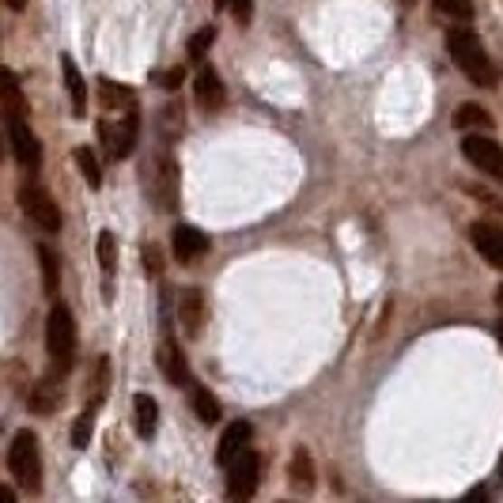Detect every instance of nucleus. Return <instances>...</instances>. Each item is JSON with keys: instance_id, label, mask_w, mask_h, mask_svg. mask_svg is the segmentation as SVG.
<instances>
[{"instance_id": "7c9ffc66", "label": "nucleus", "mask_w": 503, "mask_h": 503, "mask_svg": "<svg viewBox=\"0 0 503 503\" xmlns=\"http://www.w3.org/2000/svg\"><path fill=\"white\" fill-rule=\"evenodd\" d=\"M144 269L156 272V277L163 272V254H159V246H144Z\"/></svg>"}, {"instance_id": "20e7f679", "label": "nucleus", "mask_w": 503, "mask_h": 503, "mask_svg": "<svg viewBox=\"0 0 503 503\" xmlns=\"http://www.w3.org/2000/svg\"><path fill=\"white\" fill-rule=\"evenodd\" d=\"M137 137H140V114H137V107L125 110L118 125H110L107 118L99 121V140H102V148H107V159H114V163L133 156Z\"/></svg>"}, {"instance_id": "bb28decb", "label": "nucleus", "mask_w": 503, "mask_h": 503, "mask_svg": "<svg viewBox=\"0 0 503 503\" xmlns=\"http://www.w3.org/2000/svg\"><path fill=\"white\" fill-rule=\"evenodd\" d=\"M95 413H99V409H88V405H83V413L76 416V424H72V447H76V451H88V447H91Z\"/></svg>"}, {"instance_id": "f704fd0d", "label": "nucleus", "mask_w": 503, "mask_h": 503, "mask_svg": "<svg viewBox=\"0 0 503 503\" xmlns=\"http://www.w3.org/2000/svg\"><path fill=\"white\" fill-rule=\"evenodd\" d=\"M8 8H12V12H24V8H27V0H8Z\"/></svg>"}, {"instance_id": "9b49d317", "label": "nucleus", "mask_w": 503, "mask_h": 503, "mask_svg": "<svg viewBox=\"0 0 503 503\" xmlns=\"http://www.w3.org/2000/svg\"><path fill=\"white\" fill-rule=\"evenodd\" d=\"M171 246H175V258L182 265H197L208 254V235L201 232V227H194V223H178Z\"/></svg>"}, {"instance_id": "c85d7f7f", "label": "nucleus", "mask_w": 503, "mask_h": 503, "mask_svg": "<svg viewBox=\"0 0 503 503\" xmlns=\"http://www.w3.org/2000/svg\"><path fill=\"white\" fill-rule=\"evenodd\" d=\"M99 265H102V272H114V265H118V250H114V232H99Z\"/></svg>"}, {"instance_id": "a211bd4d", "label": "nucleus", "mask_w": 503, "mask_h": 503, "mask_svg": "<svg viewBox=\"0 0 503 503\" xmlns=\"http://www.w3.org/2000/svg\"><path fill=\"white\" fill-rule=\"evenodd\" d=\"M61 72H65V88H69V99H72V114L76 118H88V83H83L76 61L69 53L61 57Z\"/></svg>"}, {"instance_id": "c756f323", "label": "nucleus", "mask_w": 503, "mask_h": 503, "mask_svg": "<svg viewBox=\"0 0 503 503\" xmlns=\"http://www.w3.org/2000/svg\"><path fill=\"white\" fill-rule=\"evenodd\" d=\"M213 42H216V27H201L190 38V46H185V50H190V61H204V53L213 50Z\"/></svg>"}, {"instance_id": "cd10ccee", "label": "nucleus", "mask_w": 503, "mask_h": 503, "mask_svg": "<svg viewBox=\"0 0 503 503\" xmlns=\"http://www.w3.org/2000/svg\"><path fill=\"white\" fill-rule=\"evenodd\" d=\"M435 12L447 15V19H458V24H470V19H473V0H435Z\"/></svg>"}, {"instance_id": "c9c22d12", "label": "nucleus", "mask_w": 503, "mask_h": 503, "mask_svg": "<svg viewBox=\"0 0 503 503\" xmlns=\"http://www.w3.org/2000/svg\"><path fill=\"white\" fill-rule=\"evenodd\" d=\"M496 303H499V310H503V284L496 288Z\"/></svg>"}, {"instance_id": "2f4dec72", "label": "nucleus", "mask_w": 503, "mask_h": 503, "mask_svg": "<svg viewBox=\"0 0 503 503\" xmlns=\"http://www.w3.org/2000/svg\"><path fill=\"white\" fill-rule=\"evenodd\" d=\"M232 12H235V19L246 27L250 24V15H254V0H232Z\"/></svg>"}, {"instance_id": "2eb2a0df", "label": "nucleus", "mask_w": 503, "mask_h": 503, "mask_svg": "<svg viewBox=\"0 0 503 503\" xmlns=\"http://www.w3.org/2000/svg\"><path fill=\"white\" fill-rule=\"evenodd\" d=\"M137 107V95L129 88H121V83L107 80L102 76L99 80V110H107V114H125V110H133Z\"/></svg>"}, {"instance_id": "dca6fc26", "label": "nucleus", "mask_w": 503, "mask_h": 503, "mask_svg": "<svg viewBox=\"0 0 503 503\" xmlns=\"http://www.w3.org/2000/svg\"><path fill=\"white\" fill-rule=\"evenodd\" d=\"M53 375H57V371H53ZM53 375H42V379L31 383V390H27V405H31V413H38V416H53V413H57L61 394H57Z\"/></svg>"}, {"instance_id": "f03ea898", "label": "nucleus", "mask_w": 503, "mask_h": 503, "mask_svg": "<svg viewBox=\"0 0 503 503\" xmlns=\"http://www.w3.org/2000/svg\"><path fill=\"white\" fill-rule=\"evenodd\" d=\"M8 473L19 489L38 492L42 489V451H38V435L31 428L15 432L8 443Z\"/></svg>"}, {"instance_id": "ddd939ff", "label": "nucleus", "mask_w": 503, "mask_h": 503, "mask_svg": "<svg viewBox=\"0 0 503 503\" xmlns=\"http://www.w3.org/2000/svg\"><path fill=\"white\" fill-rule=\"evenodd\" d=\"M194 91H197V102L204 110H220L223 102H227V88H223V80L213 65H201L197 80H194Z\"/></svg>"}, {"instance_id": "7ed1b4c3", "label": "nucleus", "mask_w": 503, "mask_h": 503, "mask_svg": "<svg viewBox=\"0 0 503 503\" xmlns=\"http://www.w3.org/2000/svg\"><path fill=\"white\" fill-rule=\"evenodd\" d=\"M46 352L53 360V371L65 375L76 364V318L65 303H53L50 307V318H46Z\"/></svg>"}, {"instance_id": "b1692460", "label": "nucleus", "mask_w": 503, "mask_h": 503, "mask_svg": "<svg viewBox=\"0 0 503 503\" xmlns=\"http://www.w3.org/2000/svg\"><path fill=\"white\" fill-rule=\"evenodd\" d=\"M110 390V360L107 356H99L95 360V379H91V390H88V409H99L102 397Z\"/></svg>"}, {"instance_id": "0eeeda50", "label": "nucleus", "mask_w": 503, "mask_h": 503, "mask_svg": "<svg viewBox=\"0 0 503 503\" xmlns=\"http://www.w3.org/2000/svg\"><path fill=\"white\" fill-rule=\"evenodd\" d=\"M258 477H261V462L254 451H242L232 466H227V496L232 499H250L258 492Z\"/></svg>"}, {"instance_id": "e433bc0d", "label": "nucleus", "mask_w": 503, "mask_h": 503, "mask_svg": "<svg viewBox=\"0 0 503 503\" xmlns=\"http://www.w3.org/2000/svg\"><path fill=\"white\" fill-rule=\"evenodd\" d=\"M213 5H216V8H232V0H213Z\"/></svg>"}, {"instance_id": "f8f14e48", "label": "nucleus", "mask_w": 503, "mask_h": 503, "mask_svg": "<svg viewBox=\"0 0 503 503\" xmlns=\"http://www.w3.org/2000/svg\"><path fill=\"white\" fill-rule=\"evenodd\" d=\"M156 360H159V371H163V379L171 383V386H190V364H185V356L182 348L175 345V337H163L159 341V352H156Z\"/></svg>"}, {"instance_id": "6ab92c4d", "label": "nucleus", "mask_w": 503, "mask_h": 503, "mask_svg": "<svg viewBox=\"0 0 503 503\" xmlns=\"http://www.w3.org/2000/svg\"><path fill=\"white\" fill-rule=\"evenodd\" d=\"M133 421H137V435L140 439H152L159 428V405L152 394H137L133 397Z\"/></svg>"}, {"instance_id": "4be33fe9", "label": "nucleus", "mask_w": 503, "mask_h": 503, "mask_svg": "<svg viewBox=\"0 0 503 503\" xmlns=\"http://www.w3.org/2000/svg\"><path fill=\"white\" fill-rule=\"evenodd\" d=\"M454 125L462 133H489L492 129V114L485 107H477V102H466V107L454 114Z\"/></svg>"}, {"instance_id": "9d476101", "label": "nucleus", "mask_w": 503, "mask_h": 503, "mask_svg": "<svg viewBox=\"0 0 503 503\" xmlns=\"http://www.w3.org/2000/svg\"><path fill=\"white\" fill-rule=\"evenodd\" d=\"M470 239L477 246V254L485 258L492 269H503V227L499 223H489V220H477L470 227Z\"/></svg>"}, {"instance_id": "6e6552de", "label": "nucleus", "mask_w": 503, "mask_h": 503, "mask_svg": "<svg viewBox=\"0 0 503 503\" xmlns=\"http://www.w3.org/2000/svg\"><path fill=\"white\" fill-rule=\"evenodd\" d=\"M8 137H12V156L24 171H38L42 166V144L34 137V129L24 121V118H12L8 121Z\"/></svg>"}, {"instance_id": "5701e85b", "label": "nucleus", "mask_w": 503, "mask_h": 503, "mask_svg": "<svg viewBox=\"0 0 503 503\" xmlns=\"http://www.w3.org/2000/svg\"><path fill=\"white\" fill-rule=\"evenodd\" d=\"M5 114H8V121L27 114V99L19 91V76L12 69H5Z\"/></svg>"}, {"instance_id": "a878e982", "label": "nucleus", "mask_w": 503, "mask_h": 503, "mask_svg": "<svg viewBox=\"0 0 503 503\" xmlns=\"http://www.w3.org/2000/svg\"><path fill=\"white\" fill-rule=\"evenodd\" d=\"M72 159H76V166H80L83 182H88L91 190H99V185H102V166H99V156L88 148V144H83V148H76V152H72Z\"/></svg>"}, {"instance_id": "f3484780", "label": "nucleus", "mask_w": 503, "mask_h": 503, "mask_svg": "<svg viewBox=\"0 0 503 503\" xmlns=\"http://www.w3.org/2000/svg\"><path fill=\"white\" fill-rule=\"evenodd\" d=\"M178 318H182L185 333L197 337L201 322H204V296H201V288H185L182 296H178Z\"/></svg>"}, {"instance_id": "473e14b6", "label": "nucleus", "mask_w": 503, "mask_h": 503, "mask_svg": "<svg viewBox=\"0 0 503 503\" xmlns=\"http://www.w3.org/2000/svg\"><path fill=\"white\" fill-rule=\"evenodd\" d=\"M182 80H185V69H166L159 83H163L166 91H178V88H182Z\"/></svg>"}, {"instance_id": "1a4fd4ad", "label": "nucleus", "mask_w": 503, "mask_h": 503, "mask_svg": "<svg viewBox=\"0 0 503 503\" xmlns=\"http://www.w3.org/2000/svg\"><path fill=\"white\" fill-rule=\"evenodd\" d=\"M148 171H152V166H148ZM152 197H156V204L163 208V213H175V208H178V166H175L171 156H163L156 163V171H152Z\"/></svg>"}, {"instance_id": "423d86ee", "label": "nucleus", "mask_w": 503, "mask_h": 503, "mask_svg": "<svg viewBox=\"0 0 503 503\" xmlns=\"http://www.w3.org/2000/svg\"><path fill=\"white\" fill-rule=\"evenodd\" d=\"M462 156L477 166L480 175H489V178H496V182L503 185V144H499V140H492V137H485V133H466Z\"/></svg>"}, {"instance_id": "393cba45", "label": "nucleus", "mask_w": 503, "mask_h": 503, "mask_svg": "<svg viewBox=\"0 0 503 503\" xmlns=\"http://www.w3.org/2000/svg\"><path fill=\"white\" fill-rule=\"evenodd\" d=\"M190 402H194V413L201 416V424H216L220 421V402L213 397V390H204V386H194V394H190Z\"/></svg>"}, {"instance_id": "4c0bfd02", "label": "nucleus", "mask_w": 503, "mask_h": 503, "mask_svg": "<svg viewBox=\"0 0 503 503\" xmlns=\"http://www.w3.org/2000/svg\"><path fill=\"white\" fill-rule=\"evenodd\" d=\"M496 337H499V345H503V322H499V326H496Z\"/></svg>"}, {"instance_id": "412c9836", "label": "nucleus", "mask_w": 503, "mask_h": 503, "mask_svg": "<svg viewBox=\"0 0 503 503\" xmlns=\"http://www.w3.org/2000/svg\"><path fill=\"white\" fill-rule=\"evenodd\" d=\"M288 480H291V489H299V492H310V489H314V458H310L303 447L291 454Z\"/></svg>"}, {"instance_id": "72a5a7b5", "label": "nucleus", "mask_w": 503, "mask_h": 503, "mask_svg": "<svg viewBox=\"0 0 503 503\" xmlns=\"http://www.w3.org/2000/svg\"><path fill=\"white\" fill-rule=\"evenodd\" d=\"M0 499L12 503V499H15V489H12V485H5V489H0Z\"/></svg>"}, {"instance_id": "4468645a", "label": "nucleus", "mask_w": 503, "mask_h": 503, "mask_svg": "<svg viewBox=\"0 0 503 503\" xmlns=\"http://www.w3.org/2000/svg\"><path fill=\"white\" fill-rule=\"evenodd\" d=\"M250 435H254L250 421H235V424H227V432H223V439H220V447H216V462H220V466H232L235 458L246 451Z\"/></svg>"}, {"instance_id": "39448f33", "label": "nucleus", "mask_w": 503, "mask_h": 503, "mask_svg": "<svg viewBox=\"0 0 503 503\" xmlns=\"http://www.w3.org/2000/svg\"><path fill=\"white\" fill-rule=\"evenodd\" d=\"M19 204H24V213L31 216L34 227H42L46 235H57L61 232V208L57 201L42 190V185H19Z\"/></svg>"}, {"instance_id": "aec40b11", "label": "nucleus", "mask_w": 503, "mask_h": 503, "mask_svg": "<svg viewBox=\"0 0 503 503\" xmlns=\"http://www.w3.org/2000/svg\"><path fill=\"white\" fill-rule=\"evenodd\" d=\"M38 265H42V291H46V296L53 299L57 288H61V258L53 254L46 242L38 246Z\"/></svg>"}, {"instance_id": "58836bf2", "label": "nucleus", "mask_w": 503, "mask_h": 503, "mask_svg": "<svg viewBox=\"0 0 503 503\" xmlns=\"http://www.w3.org/2000/svg\"><path fill=\"white\" fill-rule=\"evenodd\" d=\"M499 480H503V458H499Z\"/></svg>"}, {"instance_id": "f257e3e1", "label": "nucleus", "mask_w": 503, "mask_h": 503, "mask_svg": "<svg viewBox=\"0 0 503 503\" xmlns=\"http://www.w3.org/2000/svg\"><path fill=\"white\" fill-rule=\"evenodd\" d=\"M447 53H451L454 65L466 72V80L477 83V88H496L499 83V69L492 65V57L485 53L480 38L470 27H454L447 34Z\"/></svg>"}]
</instances>
